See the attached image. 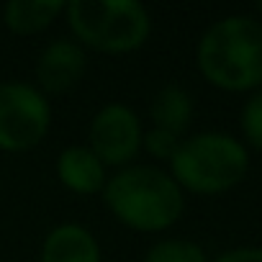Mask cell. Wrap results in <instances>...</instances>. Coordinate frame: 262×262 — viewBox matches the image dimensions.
<instances>
[{"label":"cell","instance_id":"cell-1","mask_svg":"<svg viewBox=\"0 0 262 262\" xmlns=\"http://www.w3.org/2000/svg\"><path fill=\"white\" fill-rule=\"evenodd\" d=\"M195 64L203 80L219 90H262V21L249 13L213 21L198 39Z\"/></svg>","mask_w":262,"mask_h":262},{"label":"cell","instance_id":"cell-2","mask_svg":"<svg viewBox=\"0 0 262 262\" xmlns=\"http://www.w3.org/2000/svg\"><path fill=\"white\" fill-rule=\"evenodd\" d=\"M103 201L111 216L139 234H160L185 213V193L157 165H128L108 175Z\"/></svg>","mask_w":262,"mask_h":262},{"label":"cell","instance_id":"cell-3","mask_svg":"<svg viewBox=\"0 0 262 262\" xmlns=\"http://www.w3.org/2000/svg\"><path fill=\"white\" fill-rule=\"evenodd\" d=\"M249 172V149L224 131H201L183 137L170 175L183 193L224 195L234 190Z\"/></svg>","mask_w":262,"mask_h":262},{"label":"cell","instance_id":"cell-4","mask_svg":"<svg viewBox=\"0 0 262 262\" xmlns=\"http://www.w3.org/2000/svg\"><path fill=\"white\" fill-rule=\"evenodd\" d=\"M62 16L85 52L131 54L152 36V16L137 0H70Z\"/></svg>","mask_w":262,"mask_h":262},{"label":"cell","instance_id":"cell-5","mask_svg":"<svg viewBox=\"0 0 262 262\" xmlns=\"http://www.w3.org/2000/svg\"><path fill=\"white\" fill-rule=\"evenodd\" d=\"M52 126V103L24 80L0 82V152L24 155L36 149Z\"/></svg>","mask_w":262,"mask_h":262},{"label":"cell","instance_id":"cell-6","mask_svg":"<svg viewBox=\"0 0 262 262\" xmlns=\"http://www.w3.org/2000/svg\"><path fill=\"white\" fill-rule=\"evenodd\" d=\"M144 126L139 113L126 103L100 105L88 126V147L105 167H128L142 152Z\"/></svg>","mask_w":262,"mask_h":262},{"label":"cell","instance_id":"cell-7","mask_svg":"<svg viewBox=\"0 0 262 262\" xmlns=\"http://www.w3.org/2000/svg\"><path fill=\"white\" fill-rule=\"evenodd\" d=\"M88 70V52L72 39L59 36L52 39L36 57L34 64V85L49 95H64L75 90Z\"/></svg>","mask_w":262,"mask_h":262},{"label":"cell","instance_id":"cell-8","mask_svg":"<svg viewBox=\"0 0 262 262\" xmlns=\"http://www.w3.org/2000/svg\"><path fill=\"white\" fill-rule=\"evenodd\" d=\"M57 178L70 193L90 198L103 193L108 183V167L88 144H70L57 157Z\"/></svg>","mask_w":262,"mask_h":262},{"label":"cell","instance_id":"cell-9","mask_svg":"<svg viewBox=\"0 0 262 262\" xmlns=\"http://www.w3.org/2000/svg\"><path fill=\"white\" fill-rule=\"evenodd\" d=\"M39 262H103V252L100 242L88 226L64 221L49 229V234L44 236Z\"/></svg>","mask_w":262,"mask_h":262},{"label":"cell","instance_id":"cell-10","mask_svg":"<svg viewBox=\"0 0 262 262\" xmlns=\"http://www.w3.org/2000/svg\"><path fill=\"white\" fill-rule=\"evenodd\" d=\"M193 116H195V100L188 93V88H183L178 82L162 85L149 100L152 126L172 131L178 137H185V131L193 123Z\"/></svg>","mask_w":262,"mask_h":262},{"label":"cell","instance_id":"cell-11","mask_svg":"<svg viewBox=\"0 0 262 262\" xmlns=\"http://www.w3.org/2000/svg\"><path fill=\"white\" fill-rule=\"evenodd\" d=\"M64 13L62 0H11L3 8V26L13 36H36Z\"/></svg>","mask_w":262,"mask_h":262},{"label":"cell","instance_id":"cell-12","mask_svg":"<svg viewBox=\"0 0 262 262\" xmlns=\"http://www.w3.org/2000/svg\"><path fill=\"white\" fill-rule=\"evenodd\" d=\"M142 262H208L206 249L193 242V239H180V236H167L155 242Z\"/></svg>","mask_w":262,"mask_h":262},{"label":"cell","instance_id":"cell-13","mask_svg":"<svg viewBox=\"0 0 262 262\" xmlns=\"http://www.w3.org/2000/svg\"><path fill=\"white\" fill-rule=\"evenodd\" d=\"M239 128L244 137V147L262 152V90L249 93V98L244 100L242 111H239Z\"/></svg>","mask_w":262,"mask_h":262},{"label":"cell","instance_id":"cell-14","mask_svg":"<svg viewBox=\"0 0 262 262\" xmlns=\"http://www.w3.org/2000/svg\"><path fill=\"white\" fill-rule=\"evenodd\" d=\"M183 137L172 134V131H165V128H157V126H149L144 128V137H142V149L152 157V160H160V162H170L180 147Z\"/></svg>","mask_w":262,"mask_h":262},{"label":"cell","instance_id":"cell-15","mask_svg":"<svg viewBox=\"0 0 262 262\" xmlns=\"http://www.w3.org/2000/svg\"><path fill=\"white\" fill-rule=\"evenodd\" d=\"M213 262H262V247H236L219 254Z\"/></svg>","mask_w":262,"mask_h":262},{"label":"cell","instance_id":"cell-16","mask_svg":"<svg viewBox=\"0 0 262 262\" xmlns=\"http://www.w3.org/2000/svg\"><path fill=\"white\" fill-rule=\"evenodd\" d=\"M257 18L262 21V3H257Z\"/></svg>","mask_w":262,"mask_h":262}]
</instances>
